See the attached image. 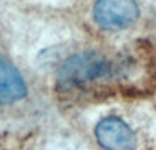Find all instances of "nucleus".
<instances>
[{"mask_svg":"<svg viewBox=\"0 0 156 150\" xmlns=\"http://www.w3.org/2000/svg\"><path fill=\"white\" fill-rule=\"evenodd\" d=\"M114 66L99 52L88 51L70 56L58 73L60 86H82L112 74Z\"/></svg>","mask_w":156,"mask_h":150,"instance_id":"obj_1","label":"nucleus"},{"mask_svg":"<svg viewBox=\"0 0 156 150\" xmlns=\"http://www.w3.org/2000/svg\"><path fill=\"white\" fill-rule=\"evenodd\" d=\"M27 87L16 67L0 55V105H7L22 100Z\"/></svg>","mask_w":156,"mask_h":150,"instance_id":"obj_4","label":"nucleus"},{"mask_svg":"<svg viewBox=\"0 0 156 150\" xmlns=\"http://www.w3.org/2000/svg\"><path fill=\"white\" fill-rule=\"evenodd\" d=\"M97 142L104 150H134L136 135L119 118H105L94 128Z\"/></svg>","mask_w":156,"mask_h":150,"instance_id":"obj_3","label":"nucleus"},{"mask_svg":"<svg viewBox=\"0 0 156 150\" xmlns=\"http://www.w3.org/2000/svg\"><path fill=\"white\" fill-rule=\"evenodd\" d=\"M136 0H97L93 16L99 26L105 30H121L129 27L138 18Z\"/></svg>","mask_w":156,"mask_h":150,"instance_id":"obj_2","label":"nucleus"}]
</instances>
